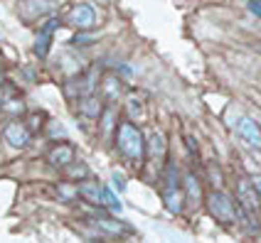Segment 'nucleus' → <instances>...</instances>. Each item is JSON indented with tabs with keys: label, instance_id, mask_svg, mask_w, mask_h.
<instances>
[{
	"label": "nucleus",
	"instance_id": "21",
	"mask_svg": "<svg viewBox=\"0 0 261 243\" xmlns=\"http://www.w3.org/2000/svg\"><path fill=\"white\" fill-rule=\"evenodd\" d=\"M101 204H103V209L111 211V214H121L123 211V204H121L118 194L111 187H101Z\"/></svg>",
	"mask_w": 261,
	"mask_h": 243
},
{
	"label": "nucleus",
	"instance_id": "12",
	"mask_svg": "<svg viewBox=\"0 0 261 243\" xmlns=\"http://www.w3.org/2000/svg\"><path fill=\"white\" fill-rule=\"evenodd\" d=\"M67 25L76 32H91L96 27V8L91 3H76L67 15Z\"/></svg>",
	"mask_w": 261,
	"mask_h": 243
},
{
	"label": "nucleus",
	"instance_id": "13",
	"mask_svg": "<svg viewBox=\"0 0 261 243\" xmlns=\"http://www.w3.org/2000/svg\"><path fill=\"white\" fill-rule=\"evenodd\" d=\"M182 192H185V204H188V206L197 209V206L204 204V197H207V192H204V179L192 170V167L182 172Z\"/></svg>",
	"mask_w": 261,
	"mask_h": 243
},
{
	"label": "nucleus",
	"instance_id": "23",
	"mask_svg": "<svg viewBox=\"0 0 261 243\" xmlns=\"http://www.w3.org/2000/svg\"><path fill=\"white\" fill-rule=\"evenodd\" d=\"M207 182H210V189H224V174H222V170H219L215 162H210L207 165Z\"/></svg>",
	"mask_w": 261,
	"mask_h": 243
},
{
	"label": "nucleus",
	"instance_id": "28",
	"mask_svg": "<svg viewBox=\"0 0 261 243\" xmlns=\"http://www.w3.org/2000/svg\"><path fill=\"white\" fill-rule=\"evenodd\" d=\"M114 72H116L118 76H126V79L133 76V69H130L128 64H116V67H114Z\"/></svg>",
	"mask_w": 261,
	"mask_h": 243
},
{
	"label": "nucleus",
	"instance_id": "17",
	"mask_svg": "<svg viewBox=\"0 0 261 243\" xmlns=\"http://www.w3.org/2000/svg\"><path fill=\"white\" fill-rule=\"evenodd\" d=\"M101 187L99 179H87V182H79V199L94 206V209H103L101 204Z\"/></svg>",
	"mask_w": 261,
	"mask_h": 243
},
{
	"label": "nucleus",
	"instance_id": "11",
	"mask_svg": "<svg viewBox=\"0 0 261 243\" xmlns=\"http://www.w3.org/2000/svg\"><path fill=\"white\" fill-rule=\"evenodd\" d=\"M3 140L10 145L13 150H25L32 143V133L25 126L22 118H10L5 126H3Z\"/></svg>",
	"mask_w": 261,
	"mask_h": 243
},
{
	"label": "nucleus",
	"instance_id": "18",
	"mask_svg": "<svg viewBox=\"0 0 261 243\" xmlns=\"http://www.w3.org/2000/svg\"><path fill=\"white\" fill-rule=\"evenodd\" d=\"M55 194H57L59 201L64 204H74V201H82L79 199V185L72 182V179H59L55 185Z\"/></svg>",
	"mask_w": 261,
	"mask_h": 243
},
{
	"label": "nucleus",
	"instance_id": "15",
	"mask_svg": "<svg viewBox=\"0 0 261 243\" xmlns=\"http://www.w3.org/2000/svg\"><path fill=\"white\" fill-rule=\"evenodd\" d=\"M118 118H121V113L116 111V106H106V111H103V115L99 118V123H96V128H94L103 143H111V140H114V130H116Z\"/></svg>",
	"mask_w": 261,
	"mask_h": 243
},
{
	"label": "nucleus",
	"instance_id": "4",
	"mask_svg": "<svg viewBox=\"0 0 261 243\" xmlns=\"http://www.w3.org/2000/svg\"><path fill=\"white\" fill-rule=\"evenodd\" d=\"M121 103H123V106H121V115L128 118L130 123H136V126L143 128V123L150 118L148 96H145L143 91H138V88H128V91H126V99L121 101Z\"/></svg>",
	"mask_w": 261,
	"mask_h": 243
},
{
	"label": "nucleus",
	"instance_id": "25",
	"mask_svg": "<svg viewBox=\"0 0 261 243\" xmlns=\"http://www.w3.org/2000/svg\"><path fill=\"white\" fill-rule=\"evenodd\" d=\"M185 147H188L190 158L192 160H200V147H197V140L192 135H185Z\"/></svg>",
	"mask_w": 261,
	"mask_h": 243
},
{
	"label": "nucleus",
	"instance_id": "22",
	"mask_svg": "<svg viewBox=\"0 0 261 243\" xmlns=\"http://www.w3.org/2000/svg\"><path fill=\"white\" fill-rule=\"evenodd\" d=\"M44 120H47V115L42 113V111H32V113L25 115V126L30 128V133L32 135H37V133H42L44 128Z\"/></svg>",
	"mask_w": 261,
	"mask_h": 243
},
{
	"label": "nucleus",
	"instance_id": "19",
	"mask_svg": "<svg viewBox=\"0 0 261 243\" xmlns=\"http://www.w3.org/2000/svg\"><path fill=\"white\" fill-rule=\"evenodd\" d=\"M0 111L8 118H22V115H28V106H25V101L20 96H8L5 103L0 106Z\"/></svg>",
	"mask_w": 261,
	"mask_h": 243
},
{
	"label": "nucleus",
	"instance_id": "10",
	"mask_svg": "<svg viewBox=\"0 0 261 243\" xmlns=\"http://www.w3.org/2000/svg\"><path fill=\"white\" fill-rule=\"evenodd\" d=\"M237 138L242 140L244 147H249L251 153H261V123L251 115H242L234 126Z\"/></svg>",
	"mask_w": 261,
	"mask_h": 243
},
{
	"label": "nucleus",
	"instance_id": "5",
	"mask_svg": "<svg viewBox=\"0 0 261 243\" xmlns=\"http://www.w3.org/2000/svg\"><path fill=\"white\" fill-rule=\"evenodd\" d=\"M89 221H91V226L99 231V233L109 236V238H116V241L133 233V229H130L123 219H116V214H111V211H106V209H96L94 214L89 216Z\"/></svg>",
	"mask_w": 261,
	"mask_h": 243
},
{
	"label": "nucleus",
	"instance_id": "24",
	"mask_svg": "<svg viewBox=\"0 0 261 243\" xmlns=\"http://www.w3.org/2000/svg\"><path fill=\"white\" fill-rule=\"evenodd\" d=\"M72 47H79V49H84V47H91L94 44V35L91 32H74V37L69 40Z\"/></svg>",
	"mask_w": 261,
	"mask_h": 243
},
{
	"label": "nucleus",
	"instance_id": "1",
	"mask_svg": "<svg viewBox=\"0 0 261 243\" xmlns=\"http://www.w3.org/2000/svg\"><path fill=\"white\" fill-rule=\"evenodd\" d=\"M111 145L126 167H130L133 172L145 170V133L141 126L130 123L128 118L121 115L116 130H114Z\"/></svg>",
	"mask_w": 261,
	"mask_h": 243
},
{
	"label": "nucleus",
	"instance_id": "30",
	"mask_svg": "<svg viewBox=\"0 0 261 243\" xmlns=\"http://www.w3.org/2000/svg\"><path fill=\"white\" fill-rule=\"evenodd\" d=\"M254 179V187H256V192H259V199H261V177H251Z\"/></svg>",
	"mask_w": 261,
	"mask_h": 243
},
{
	"label": "nucleus",
	"instance_id": "7",
	"mask_svg": "<svg viewBox=\"0 0 261 243\" xmlns=\"http://www.w3.org/2000/svg\"><path fill=\"white\" fill-rule=\"evenodd\" d=\"M59 27H62V20H59L57 15L47 17L42 25L37 27V35H35V47H32V52H35V57L37 59L49 57V52H52V42H55V32H57Z\"/></svg>",
	"mask_w": 261,
	"mask_h": 243
},
{
	"label": "nucleus",
	"instance_id": "29",
	"mask_svg": "<svg viewBox=\"0 0 261 243\" xmlns=\"http://www.w3.org/2000/svg\"><path fill=\"white\" fill-rule=\"evenodd\" d=\"M5 99H8V94H5V84H0V106L5 103Z\"/></svg>",
	"mask_w": 261,
	"mask_h": 243
},
{
	"label": "nucleus",
	"instance_id": "9",
	"mask_svg": "<svg viewBox=\"0 0 261 243\" xmlns=\"http://www.w3.org/2000/svg\"><path fill=\"white\" fill-rule=\"evenodd\" d=\"M74 160H76V147H74L69 140H57V143L49 145L47 153H44V162H47L52 170H59V172L67 170Z\"/></svg>",
	"mask_w": 261,
	"mask_h": 243
},
{
	"label": "nucleus",
	"instance_id": "14",
	"mask_svg": "<svg viewBox=\"0 0 261 243\" xmlns=\"http://www.w3.org/2000/svg\"><path fill=\"white\" fill-rule=\"evenodd\" d=\"M55 10H57V0H20V5H17V15L25 22L52 17Z\"/></svg>",
	"mask_w": 261,
	"mask_h": 243
},
{
	"label": "nucleus",
	"instance_id": "16",
	"mask_svg": "<svg viewBox=\"0 0 261 243\" xmlns=\"http://www.w3.org/2000/svg\"><path fill=\"white\" fill-rule=\"evenodd\" d=\"M160 199H163V206H165V211H170L173 216H180L185 211V192H182V187L180 189H160Z\"/></svg>",
	"mask_w": 261,
	"mask_h": 243
},
{
	"label": "nucleus",
	"instance_id": "2",
	"mask_svg": "<svg viewBox=\"0 0 261 243\" xmlns=\"http://www.w3.org/2000/svg\"><path fill=\"white\" fill-rule=\"evenodd\" d=\"M204 206L210 216L222 224V226H237L239 224V206L234 194H229L227 189H210L204 197Z\"/></svg>",
	"mask_w": 261,
	"mask_h": 243
},
{
	"label": "nucleus",
	"instance_id": "31",
	"mask_svg": "<svg viewBox=\"0 0 261 243\" xmlns=\"http://www.w3.org/2000/svg\"><path fill=\"white\" fill-rule=\"evenodd\" d=\"M254 47H256V52H261V42H256Z\"/></svg>",
	"mask_w": 261,
	"mask_h": 243
},
{
	"label": "nucleus",
	"instance_id": "8",
	"mask_svg": "<svg viewBox=\"0 0 261 243\" xmlns=\"http://www.w3.org/2000/svg\"><path fill=\"white\" fill-rule=\"evenodd\" d=\"M106 111V103L99 94H91V96H84V99H79L74 103V113L76 118L84 123V126H94L96 128V123H99V118L103 115Z\"/></svg>",
	"mask_w": 261,
	"mask_h": 243
},
{
	"label": "nucleus",
	"instance_id": "26",
	"mask_svg": "<svg viewBox=\"0 0 261 243\" xmlns=\"http://www.w3.org/2000/svg\"><path fill=\"white\" fill-rule=\"evenodd\" d=\"M244 5H247V10L254 15V17H259L261 20V0H247Z\"/></svg>",
	"mask_w": 261,
	"mask_h": 243
},
{
	"label": "nucleus",
	"instance_id": "27",
	"mask_svg": "<svg viewBox=\"0 0 261 243\" xmlns=\"http://www.w3.org/2000/svg\"><path fill=\"white\" fill-rule=\"evenodd\" d=\"M111 179H114V187H116V192H123V189H126V182H123V177H121V172H118V170L111 172Z\"/></svg>",
	"mask_w": 261,
	"mask_h": 243
},
{
	"label": "nucleus",
	"instance_id": "3",
	"mask_svg": "<svg viewBox=\"0 0 261 243\" xmlns=\"http://www.w3.org/2000/svg\"><path fill=\"white\" fill-rule=\"evenodd\" d=\"M170 160V140H168V133L160 128H153L145 135V167L155 172V179L160 177L163 167L168 165Z\"/></svg>",
	"mask_w": 261,
	"mask_h": 243
},
{
	"label": "nucleus",
	"instance_id": "20",
	"mask_svg": "<svg viewBox=\"0 0 261 243\" xmlns=\"http://www.w3.org/2000/svg\"><path fill=\"white\" fill-rule=\"evenodd\" d=\"M64 174H67V179H72V182H87V179H91V170H89L87 162H79V160H74L72 165L64 170Z\"/></svg>",
	"mask_w": 261,
	"mask_h": 243
},
{
	"label": "nucleus",
	"instance_id": "6",
	"mask_svg": "<svg viewBox=\"0 0 261 243\" xmlns=\"http://www.w3.org/2000/svg\"><path fill=\"white\" fill-rule=\"evenodd\" d=\"M128 86L123 81V76H118L116 72H106L99 79V96L103 99L106 106H118L121 101L126 99Z\"/></svg>",
	"mask_w": 261,
	"mask_h": 243
}]
</instances>
